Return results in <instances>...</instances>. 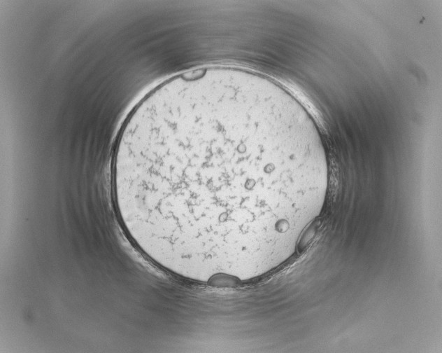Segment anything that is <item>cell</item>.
Returning <instances> with one entry per match:
<instances>
[{
    "instance_id": "cell-1",
    "label": "cell",
    "mask_w": 442,
    "mask_h": 353,
    "mask_svg": "<svg viewBox=\"0 0 442 353\" xmlns=\"http://www.w3.org/2000/svg\"><path fill=\"white\" fill-rule=\"evenodd\" d=\"M328 176L315 125L292 97L257 73L215 66L174 76L135 106L110 179L133 243L208 283L259 277L292 256Z\"/></svg>"
}]
</instances>
